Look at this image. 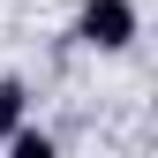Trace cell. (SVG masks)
<instances>
[{
    "label": "cell",
    "mask_w": 158,
    "mask_h": 158,
    "mask_svg": "<svg viewBox=\"0 0 158 158\" xmlns=\"http://www.w3.org/2000/svg\"><path fill=\"white\" fill-rule=\"evenodd\" d=\"M135 30H143L135 0H83V15H75V38H83L90 53H128Z\"/></svg>",
    "instance_id": "obj_1"
},
{
    "label": "cell",
    "mask_w": 158,
    "mask_h": 158,
    "mask_svg": "<svg viewBox=\"0 0 158 158\" xmlns=\"http://www.w3.org/2000/svg\"><path fill=\"white\" fill-rule=\"evenodd\" d=\"M8 151H15V158H60V143H53L45 128H23V121L8 128Z\"/></svg>",
    "instance_id": "obj_2"
},
{
    "label": "cell",
    "mask_w": 158,
    "mask_h": 158,
    "mask_svg": "<svg viewBox=\"0 0 158 158\" xmlns=\"http://www.w3.org/2000/svg\"><path fill=\"white\" fill-rule=\"evenodd\" d=\"M23 113H30V90L15 83V75H0V143H8V128L23 121Z\"/></svg>",
    "instance_id": "obj_3"
}]
</instances>
